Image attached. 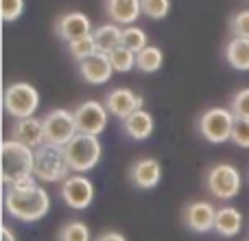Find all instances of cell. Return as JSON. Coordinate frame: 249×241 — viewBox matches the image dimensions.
I'll return each mask as SVG.
<instances>
[{"label":"cell","mask_w":249,"mask_h":241,"mask_svg":"<svg viewBox=\"0 0 249 241\" xmlns=\"http://www.w3.org/2000/svg\"><path fill=\"white\" fill-rule=\"evenodd\" d=\"M4 211L18 221L33 224L48 215L51 195L39 184H18L4 189Z\"/></svg>","instance_id":"1"},{"label":"cell","mask_w":249,"mask_h":241,"mask_svg":"<svg viewBox=\"0 0 249 241\" xmlns=\"http://www.w3.org/2000/svg\"><path fill=\"white\" fill-rule=\"evenodd\" d=\"M2 154V182L4 186L33 184L35 182V149L7 138L0 147Z\"/></svg>","instance_id":"2"},{"label":"cell","mask_w":249,"mask_h":241,"mask_svg":"<svg viewBox=\"0 0 249 241\" xmlns=\"http://www.w3.org/2000/svg\"><path fill=\"white\" fill-rule=\"evenodd\" d=\"M64 151H66V160H68L70 171L88 173L99 164L101 156H103V145H101L99 136H90V134L79 132L64 147Z\"/></svg>","instance_id":"3"},{"label":"cell","mask_w":249,"mask_h":241,"mask_svg":"<svg viewBox=\"0 0 249 241\" xmlns=\"http://www.w3.org/2000/svg\"><path fill=\"white\" fill-rule=\"evenodd\" d=\"M70 176L64 147L44 142L35 149V180L39 182H64Z\"/></svg>","instance_id":"4"},{"label":"cell","mask_w":249,"mask_h":241,"mask_svg":"<svg viewBox=\"0 0 249 241\" xmlns=\"http://www.w3.org/2000/svg\"><path fill=\"white\" fill-rule=\"evenodd\" d=\"M2 101H4L7 114H11L16 120L31 119L35 117V112L39 108V92L29 81H16L7 86Z\"/></svg>","instance_id":"5"},{"label":"cell","mask_w":249,"mask_h":241,"mask_svg":"<svg viewBox=\"0 0 249 241\" xmlns=\"http://www.w3.org/2000/svg\"><path fill=\"white\" fill-rule=\"evenodd\" d=\"M234 120H236V117L232 114V110L210 108L199 117L197 129L208 142H212V145H221V142L232 141Z\"/></svg>","instance_id":"6"},{"label":"cell","mask_w":249,"mask_h":241,"mask_svg":"<svg viewBox=\"0 0 249 241\" xmlns=\"http://www.w3.org/2000/svg\"><path fill=\"white\" fill-rule=\"evenodd\" d=\"M206 189L216 200H234L243 189V176L234 164H214L206 173Z\"/></svg>","instance_id":"7"},{"label":"cell","mask_w":249,"mask_h":241,"mask_svg":"<svg viewBox=\"0 0 249 241\" xmlns=\"http://www.w3.org/2000/svg\"><path fill=\"white\" fill-rule=\"evenodd\" d=\"M42 120H44V136H46V142H51V145L66 147L79 134L74 112H68L64 108L51 110Z\"/></svg>","instance_id":"8"},{"label":"cell","mask_w":249,"mask_h":241,"mask_svg":"<svg viewBox=\"0 0 249 241\" xmlns=\"http://www.w3.org/2000/svg\"><path fill=\"white\" fill-rule=\"evenodd\" d=\"M59 195L66 206H70L72 211H86L94 200V184L83 173H74L61 182Z\"/></svg>","instance_id":"9"},{"label":"cell","mask_w":249,"mask_h":241,"mask_svg":"<svg viewBox=\"0 0 249 241\" xmlns=\"http://www.w3.org/2000/svg\"><path fill=\"white\" fill-rule=\"evenodd\" d=\"M72 112H74V120H77V127L81 134L99 136V134L105 132V127L109 123V112L105 108V103L94 101V99L79 103Z\"/></svg>","instance_id":"10"},{"label":"cell","mask_w":249,"mask_h":241,"mask_svg":"<svg viewBox=\"0 0 249 241\" xmlns=\"http://www.w3.org/2000/svg\"><path fill=\"white\" fill-rule=\"evenodd\" d=\"M142 105H144V99H142L140 95H136L131 88H114V90H109L107 97H105V108H107V112L121 120L129 119L133 112L142 110Z\"/></svg>","instance_id":"11"},{"label":"cell","mask_w":249,"mask_h":241,"mask_svg":"<svg viewBox=\"0 0 249 241\" xmlns=\"http://www.w3.org/2000/svg\"><path fill=\"white\" fill-rule=\"evenodd\" d=\"M186 228L193 230L197 235H206L210 230H214L216 221V208L210 202H190L186 204L184 213H181Z\"/></svg>","instance_id":"12"},{"label":"cell","mask_w":249,"mask_h":241,"mask_svg":"<svg viewBox=\"0 0 249 241\" xmlns=\"http://www.w3.org/2000/svg\"><path fill=\"white\" fill-rule=\"evenodd\" d=\"M55 33L57 38H61L64 42H74V40L88 38V35L94 33L92 29V20L81 11H70L64 13L59 20L55 22Z\"/></svg>","instance_id":"13"},{"label":"cell","mask_w":249,"mask_h":241,"mask_svg":"<svg viewBox=\"0 0 249 241\" xmlns=\"http://www.w3.org/2000/svg\"><path fill=\"white\" fill-rule=\"evenodd\" d=\"M162 180V164L155 158H140L129 167V182L136 189H155Z\"/></svg>","instance_id":"14"},{"label":"cell","mask_w":249,"mask_h":241,"mask_svg":"<svg viewBox=\"0 0 249 241\" xmlns=\"http://www.w3.org/2000/svg\"><path fill=\"white\" fill-rule=\"evenodd\" d=\"M79 75L83 77V81L92 83V86H103L112 79L114 68L109 61L107 53H94L92 57H88L86 61L79 64Z\"/></svg>","instance_id":"15"},{"label":"cell","mask_w":249,"mask_h":241,"mask_svg":"<svg viewBox=\"0 0 249 241\" xmlns=\"http://www.w3.org/2000/svg\"><path fill=\"white\" fill-rule=\"evenodd\" d=\"M11 138L22 145L31 147V149H37L46 142V136H44V120L31 117V119H20L13 123L11 127Z\"/></svg>","instance_id":"16"},{"label":"cell","mask_w":249,"mask_h":241,"mask_svg":"<svg viewBox=\"0 0 249 241\" xmlns=\"http://www.w3.org/2000/svg\"><path fill=\"white\" fill-rule=\"evenodd\" d=\"M105 13L118 26H133L142 13V0H105Z\"/></svg>","instance_id":"17"},{"label":"cell","mask_w":249,"mask_h":241,"mask_svg":"<svg viewBox=\"0 0 249 241\" xmlns=\"http://www.w3.org/2000/svg\"><path fill=\"white\" fill-rule=\"evenodd\" d=\"M214 230L221 237H236L243 230V213L234 206H221L216 208V221H214Z\"/></svg>","instance_id":"18"},{"label":"cell","mask_w":249,"mask_h":241,"mask_svg":"<svg viewBox=\"0 0 249 241\" xmlns=\"http://www.w3.org/2000/svg\"><path fill=\"white\" fill-rule=\"evenodd\" d=\"M153 127H155V120L146 110H138L129 119L123 120V129L131 141H146L153 134Z\"/></svg>","instance_id":"19"},{"label":"cell","mask_w":249,"mask_h":241,"mask_svg":"<svg viewBox=\"0 0 249 241\" xmlns=\"http://www.w3.org/2000/svg\"><path fill=\"white\" fill-rule=\"evenodd\" d=\"M225 60L234 70L245 73L249 70V40L245 38H232L225 46Z\"/></svg>","instance_id":"20"},{"label":"cell","mask_w":249,"mask_h":241,"mask_svg":"<svg viewBox=\"0 0 249 241\" xmlns=\"http://www.w3.org/2000/svg\"><path fill=\"white\" fill-rule=\"evenodd\" d=\"M92 38H94L99 53H112L114 48H118L123 44V29L118 24H114V22L112 24H103L99 29H94Z\"/></svg>","instance_id":"21"},{"label":"cell","mask_w":249,"mask_h":241,"mask_svg":"<svg viewBox=\"0 0 249 241\" xmlns=\"http://www.w3.org/2000/svg\"><path fill=\"white\" fill-rule=\"evenodd\" d=\"M164 64V53L162 48L158 46H146L144 51L138 53V70H142V73L151 75V73H158L160 68H162Z\"/></svg>","instance_id":"22"},{"label":"cell","mask_w":249,"mask_h":241,"mask_svg":"<svg viewBox=\"0 0 249 241\" xmlns=\"http://www.w3.org/2000/svg\"><path fill=\"white\" fill-rule=\"evenodd\" d=\"M57 241H92V233L88 228L86 221L72 220L68 224H64L57 233Z\"/></svg>","instance_id":"23"},{"label":"cell","mask_w":249,"mask_h":241,"mask_svg":"<svg viewBox=\"0 0 249 241\" xmlns=\"http://www.w3.org/2000/svg\"><path fill=\"white\" fill-rule=\"evenodd\" d=\"M121 46H124L127 51H131V53H140V51H144L146 46H149V38H146V33L140 29V26H124L123 29V44Z\"/></svg>","instance_id":"24"},{"label":"cell","mask_w":249,"mask_h":241,"mask_svg":"<svg viewBox=\"0 0 249 241\" xmlns=\"http://www.w3.org/2000/svg\"><path fill=\"white\" fill-rule=\"evenodd\" d=\"M109 61H112V68L114 73H129L138 66V55L131 51H127L124 46H118L114 48L112 53H107Z\"/></svg>","instance_id":"25"},{"label":"cell","mask_w":249,"mask_h":241,"mask_svg":"<svg viewBox=\"0 0 249 241\" xmlns=\"http://www.w3.org/2000/svg\"><path fill=\"white\" fill-rule=\"evenodd\" d=\"M68 53L70 57H72L74 61H86L88 57H92L94 53H99V48H96V42L92 35H88V38H81V40H74V42L68 44Z\"/></svg>","instance_id":"26"},{"label":"cell","mask_w":249,"mask_h":241,"mask_svg":"<svg viewBox=\"0 0 249 241\" xmlns=\"http://www.w3.org/2000/svg\"><path fill=\"white\" fill-rule=\"evenodd\" d=\"M171 11V0H142V13L151 20H164Z\"/></svg>","instance_id":"27"},{"label":"cell","mask_w":249,"mask_h":241,"mask_svg":"<svg viewBox=\"0 0 249 241\" xmlns=\"http://www.w3.org/2000/svg\"><path fill=\"white\" fill-rule=\"evenodd\" d=\"M230 33L234 38H245L249 40V9L236 11L230 18Z\"/></svg>","instance_id":"28"},{"label":"cell","mask_w":249,"mask_h":241,"mask_svg":"<svg viewBox=\"0 0 249 241\" xmlns=\"http://www.w3.org/2000/svg\"><path fill=\"white\" fill-rule=\"evenodd\" d=\"M230 110L236 119H247L249 120V88H241L230 101Z\"/></svg>","instance_id":"29"},{"label":"cell","mask_w":249,"mask_h":241,"mask_svg":"<svg viewBox=\"0 0 249 241\" xmlns=\"http://www.w3.org/2000/svg\"><path fill=\"white\" fill-rule=\"evenodd\" d=\"M232 142L236 147L249 149V120L247 119H236L232 129Z\"/></svg>","instance_id":"30"},{"label":"cell","mask_w":249,"mask_h":241,"mask_svg":"<svg viewBox=\"0 0 249 241\" xmlns=\"http://www.w3.org/2000/svg\"><path fill=\"white\" fill-rule=\"evenodd\" d=\"M24 13V0H2V20L16 22Z\"/></svg>","instance_id":"31"},{"label":"cell","mask_w":249,"mask_h":241,"mask_svg":"<svg viewBox=\"0 0 249 241\" xmlns=\"http://www.w3.org/2000/svg\"><path fill=\"white\" fill-rule=\"evenodd\" d=\"M94 241H127V237L123 233H118V230H109V233L99 235Z\"/></svg>","instance_id":"32"},{"label":"cell","mask_w":249,"mask_h":241,"mask_svg":"<svg viewBox=\"0 0 249 241\" xmlns=\"http://www.w3.org/2000/svg\"><path fill=\"white\" fill-rule=\"evenodd\" d=\"M2 241H18L16 233H13L9 226H2Z\"/></svg>","instance_id":"33"}]
</instances>
